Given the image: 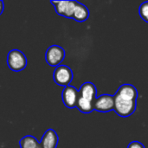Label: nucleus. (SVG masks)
Returning a JSON list of instances; mask_svg holds the SVG:
<instances>
[{
    "label": "nucleus",
    "instance_id": "obj_14",
    "mask_svg": "<svg viewBox=\"0 0 148 148\" xmlns=\"http://www.w3.org/2000/svg\"><path fill=\"white\" fill-rule=\"evenodd\" d=\"M3 11V2L0 0V16L2 15Z\"/></svg>",
    "mask_w": 148,
    "mask_h": 148
},
{
    "label": "nucleus",
    "instance_id": "obj_9",
    "mask_svg": "<svg viewBox=\"0 0 148 148\" xmlns=\"http://www.w3.org/2000/svg\"><path fill=\"white\" fill-rule=\"evenodd\" d=\"M58 141L59 139L56 131L53 129H48L44 133L40 144L42 148H56Z\"/></svg>",
    "mask_w": 148,
    "mask_h": 148
},
{
    "label": "nucleus",
    "instance_id": "obj_15",
    "mask_svg": "<svg viewBox=\"0 0 148 148\" xmlns=\"http://www.w3.org/2000/svg\"><path fill=\"white\" fill-rule=\"evenodd\" d=\"M37 148H42V147H41V144H40V146H39V147H37Z\"/></svg>",
    "mask_w": 148,
    "mask_h": 148
},
{
    "label": "nucleus",
    "instance_id": "obj_11",
    "mask_svg": "<svg viewBox=\"0 0 148 148\" xmlns=\"http://www.w3.org/2000/svg\"><path fill=\"white\" fill-rule=\"evenodd\" d=\"M19 144L21 148H37L40 146V142H38L37 140L31 135L24 136L20 140Z\"/></svg>",
    "mask_w": 148,
    "mask_h": 148
},
{
    "label": "nucleus",
    "instance_id": "obj_2",
    "mask_svg": "<svg viewBox=\"0 0 148 148\" xmlns=\"http://www.w3.org/2000/svg\"><path fill=\"white\" fill-rule=\"evenodd\" d=\"M96 88L92 82H85L79 90V97L76 108L84 114H89L95 109L96 100Z\"/></svg>",
    "mask_w": 148,
    "mask_h": 148
},
{
    "label": "nucleus",
    "instance_id": "obj_7",
    "mask_svg": "<svg viewBox=\"0 0 148 148\" xmlns=\"http://www.w3.org/2000/svg\"><path fill=\"white\" fill-rule=\"evenodd\" d=\"M95 109L98 112H110L114 109V97L110 95H102L96 97Z\"/></svg>",
    "mask_w": 148,
    "mask_h": 148
},
{
    "label": "nucleus",
    "instance_id": "obj_13",
    "mask_svg": "<svg viewBox=\"0 0 148 148\" xmlns=\"http://www.w3.org/2000/svg\"><path fill=\"white\" fill-rule=\"evenodd\" d=\"M127 148H145L144 145L141 143V142H139V141H133L131 142Z\"/></svg>",
    "mask_w": 148,
    "mask_h": 148
},
{
    "label": "nucleus",
    "instance_id": "obj_1",
    "mask_svg": "<svg viewBox=\"0 0 148 148\" xmlns=\"http://www.w3.org/2000/svg\"><path fill=\"white\" fill-rule=\"evenodd\" d=\"M114 112L121 117H128L136 110L138 91L131 84L121 85L114 95Z\"/></svg>",
    "mask_w": 148,
    "mask_h": 148
},
{
    "label": "nucleus",
    "instance_id": "obj_10",
    "mask_svg": "<svg viewBox=\"0 0 148 148\" xmlns=\"http://www.w3.org/2000/svg\"><path fill=\"white\" fill-rule=\"evenodd\" d=\"M88 16H89L88 9L84 4L77 2L72 18L77 22H84L88 18Z\"/></svg>",
    "mask_w": 148,
    "mask_h": 148
},
{
    "label": "nucleus",
    "instance_id": "obj_5",
    "mask_svg": "<svg viewBox=\"0 0 148 148\" xmlns=\"http://www.w3.org/2000/svg\"><path fill=\"white\" fill-rule=\"evenodd\" d=\"M53 78L57 85L63 86L64 88L69 86L73 80V72L70 68L66 65H60L56 67L54 71Z\"/></svg>",
    "mask_w": 148,
    "mask_h": 148
},
{
    "label": "nucleus",
    "instance_id": "obj_8",
    "mask_svg": "<svg viewBox=\"0 0 148 148\" xmlns=\"http://www.w3.org/2000/svg\"><path fill=\"white\" fill-rule=\"evenodd\" d=\"M62 101L64 105L69 108H74L76 107L78 97H79V91L73 86H67L64 88L62 91Z\"/></svg>",
    "mask_w": 148,
    "mask_h": 148
},
{
    "label": "nucleus",
    "instance_id": "obj_12",
    "mask_svg": "<svg viewBox=\"0 0 148 148\" xmlns=\"http://www.w3.org/2000/svg\"><path fill=\"white\" fill-rule=\"evenodd\" d=\"M139 13L141 18L146 23H148V2H145L140 4L139 9Z\"/></svg>",
    "mask_w": 148,
    "mask_h": 148
},
{
    "label": "nucleus",
    "instance_id": "obj_6",
    "mask_svg": "<svg viewBox=\"0 0 148 148\" xmlns=\"http://www.w3.org/2000/svg\"><path fill=\"white\" fill-rule=\"evenodd\" d=\"M50 3L55 6L56 11L58 15L72 18L73 14L77 4V1H50Z\"/></svg>",
    "mask_w": 148,
    "mask_h": 148
},
{
    "label": "nucleus",
    "instance_id": "obj_3",
    "mask_svg": "<svg viewBox=\"0 0 148 148\" xmlns=\"http://www.w3.org/2000/svg\"><path fill=\"white\" fill-rule=\"evenodd\" d=\"M7 64L10 70L19 72L23 70L27 66V58L22 51L12 49L8 54Z\"/></svg>",
    "mask_w": 148,
    "mask_h": 148
},
{
    "label": "nucleus",
    "instance_id": "obj_4",
    "mask_svg": "<svg viewBox=\"0 0 148 148\" xmlns=\"http://www.w3.org/2000/svg\"><path fill=\"white\" fill-rule=\"evenodd\" d=\"M65 57V50L58 45L50 46L45 53V60L49 66L58 67Z\"/></svg>",
    "mask_w": 148,
    "mask_h": 148
}]
</instances>
